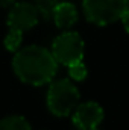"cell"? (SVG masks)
Masks as SVG:
<instances>
[{
  "label": "cell",
  "instance_id": "6da1fadb",
  "mask_svg": "<svg viewBox=\"0 0 129 130\" xmlns=\"http://www.w3.org/2000/svg\"><path fill=\"white\" fill-rule=\"evenodd\" d=\"M12 68L21 82L41 86L55 77L58 62L55 61L52 52L40 45H28L17 50L12 59Z\"/></svg>",
  "mask_w": 129,
  "mask_h": 130
},
{
  "label": "cell",
  "instance_id": "7a4b0ae2",
  "mask_svg": "<svg viewBox=\"0 0 129 130\" xmlns=\"http://www.w3.org/2000/svg\"><path fill=\"white\" fill-rule=\"evenodd\" d=\"M79 104L78 88L67 79L55 80L47 92V107L56 117L70 115Z\"/></svg>",
  "mask_w": 129,
  "mask_h": 130
},
{
  "label": "cell",
  "instance_id": "3957f363",
  "mask_svg": "<svg viewBox=\"0 0 129 130\" xmlns=\"http://www.w3.org/2000/svg\"><path fill=\"white\" fill-rule=\"evenodd\" d=\"M128 8L126 0H84V14L96 26H108L122 18Z\"/></svg>",
  "mask_w": 129,
  "mask_h": 130
},
{
  "label": "cell",
  "instance_id": "277c9868",
  "mask_svg": "<svg viewBox=\"0 0 129 130\" xmlns=\"http://www.w3.org/2000/svg\"><path fill=\"white\" fill-rule=\"evenodd\" d=\"M52 55L58 64L70 67L82 62L84 59V41L76 32H64L55 38L52 44Z\"/></svg>",
  "mask_w": 129,
  "mask_h": 130
},
{
  "label": "cell",
  "instance_id": "5b68a950",
  "mask_svg": "<svg viewBox=\"0 0 129 130\" xmlns=\"http://www.w3.org/2000/svg\"><path fill=\"white\" fill-rule=\"evenodd\" d=\"M38 12L35 6L28 2H20L11 5V11L8 14V27L9 30H17V32H26L32 29L38 23Z\"/></svg>",
  "mask_w": 129,
  "mask_h": 130
},
{
  "label": "cell",
  "instance_id": "8992f818",
  "mask_svg": "<svg viewBox=\"0 0 129 130\" xmlns=\"http://www.w3.org/2000/svg\"><path fill=\"white\" fill-rule=\"evenodd\" d=\"M102 120L103 109L94 101L78 104L73 110V123L78 129H97Z\"/></svg>",
  "mask_w": 129,
  "mask_h": 130
},
{
  "label": "cell",
  "instance_id": "52a82bcc",
  "mask_svg": "<svg viewBox=\"0 0 129 130\" xmlns=\"http://www.w3.org/2000/svg\"><path fill=\"white\" fill-rule=\"evenodd\" d=\"M53 21L59 29H70L78 21V9L71 3H58L53 12Z\"/></svg>",
  "mask_w": 129,
  "mask_h": 130
},
{
  "label": "cell",
  "instance_id": "ba28073f",
  "mask_svg": "<svg viewBox=\"0 0 129 130\" xmlns=\"http://www.w3.org/2000/svg\"><path fill=\"white\" fill-rule=\"evenodd\" d=\"M0 130H32L26 118L18 115H11L0 120Z\"/></svg>",
  "mask_w": 129,
  "mask_h": 130
},
{
  "label": "cell",
  "instance_id": "9c48e42d",
  "mask_svg": "<svg viewBox=\"0 0 129 130\" xmlns=\"http://www.w3.org/2000/svg\"><path fill=\"white\" fill-rule=\"evenodd\" d=\"M56 5H58V0H36L33 6L38 12V17L44 20H50L53 17Z\"/></svg>",
  "mask_w": 129,
  "mask_h": 130
},
{
  "label": "cell",
  "instance_id": "30bf717a",
  "mask_svg": "<svg viewBox=\"0 0 129 130\" xmlns=\"http://www.w3.org/2000/svg\"><path fill=\"white\" fill-rule=\"evenodd\" d=\"M21 38H23V33L21 32L9 30V33L5 38V47L9 52H17L18 47H20V44H21Z\"/></svg>",
  "mask_w": 129,
  "mask_h": 130
},
{
  "label": "cell",
  "instance_id": "8fae6325",
  "mask_svg": "<svg viewBox=\"0 0 129 130\" xmlns=\"http://www.w3.org/2000/svg\"><path fill=\"white\" fill-rule=\"evenodd\" d=\"M68 74L73 80H84L87 77V67L84 62H78L68 67Z\"/></svg>",
  "mask_w": 129,
  "mask_h": 130
},
{
  "label": "cell",
  "instance_id": "7c38bea8",
  "mask_svg": "<svg viewBox=\"0 0 129 130\" xmlns=\"http://www.w3.org/2000/svg\"><path fill=\"white\" fill-rule=\"evenodd\" d=\"M122 23H123V26H125V29H126V32L129 33V6L126 8V11L123 12V15H122Z\"/></svg>",
  "mask_w": 129,
  "mask_h": 130
},
{
  "label": "cell",
  "instance_id": "4fadbf2b",
  "mask_svg": "<svg viewBox=\"0 0 129 130\" xmlns=\"http://www.w3.org/2000/svg\"><path fill=\"white\" fill-rule=\"evenodd\" d=\"M17 0H0V6L2 8H8V6H11V5H14Z\"/></svg>",
  "mask_w": 129,
  "mask_h": 130
},
{
  "label": "cell",
  "instance_id": "5bb4252c",
  "mask_svg": "<svg viewBox=\"0 0 129 130\" xmlns=\"http://www.w3.org/2000/svg\"><path fill=\"white\" fill-rule=\"evenodd\" d=\"M78 130H97V129H78Z\"/></svg>",
  "mask_w": 129,
  "mask_h": 130
},
{
  "label": "cell",
  "instance_id": "9a60e30c",
  "mask_svg": "<svg viewBox=\"0 0 129 130\" xmlns=\"http://www.w3.org/2000/svg\"><path fill=\"white\" fill-rule=\"evenodd\" d=\"M126 2H128V6H129V0H126Z\"/></svg>",
  "mask_w": 129,
  "mask_h": 130
}]
</instances>
